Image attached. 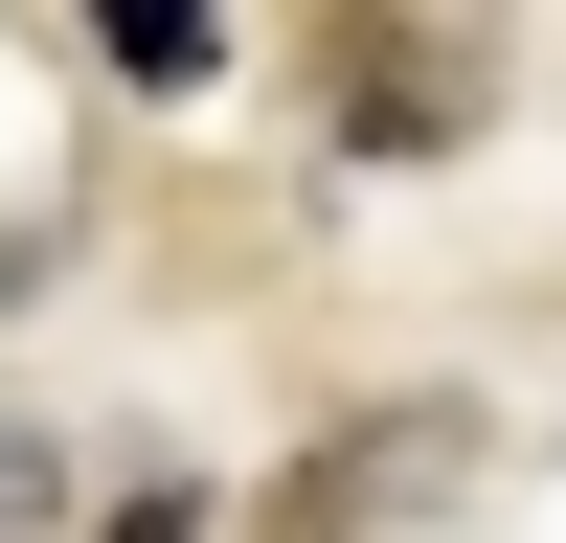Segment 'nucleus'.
Listing matches in <instances>:
<instances>
[{"mask_svg": "<svg viewBox=\"0 0 566 543\" xmlns=\"http://www.w3.org/2000/svg\"><path fill=\"white\" fill-rule=\"evenodd\" d=\"M45 521H69V453H45L23 407H0V543H45Z\"/></svg>", "mask_w": 566, "mask_h": 543, "instance_id": "nucleus-4", "label": "nucleus"}, {"mask_svg": "<svg viewBox=\"0 0 566 543\" xmlns=\"http://www.w3.org/2000/svg\"><path fill=\"white\" fill-rule=\"evenodd\" d=\"M499 114V68L453 23H317V136H363V159H453V136Z\"/></svg>", "mask_w": 566, "mask_h": 543, "instance_id": "nucleus-2", "label": "nucleus"}, {"mask_svg": "<svg viewBox=\"0 0 566 543\" xmlns=\"http://www.w3.org/2000/svg\"><path fill=\"white\" fill-rule=\"evenodd\" d=\"M91 68H136V91H205V68H227V23H205V0H114V23H91Z\"/></svg>", "mask_w": 566, "mask_h": 543, "instance_id": "nucleus-3", "label": "nucleus"}, {"mask_svg": "<svg viewBox=\"0 0 566 543\" xmlns=\"http://www.w3.org/2000/svg\"><path fill=\"white\" fill-rule=\"evenodd\" d=\"M453 476H476V407H363V430H317L295 476H272V521L295 543H408Z\"/></svg>", "mask_w": 566, "mask_h": 543, "instance_id": "nucleus-1", "label": "nucleus"}]
</instances>
